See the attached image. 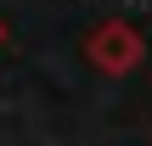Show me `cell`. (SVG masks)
I'll return each instance as SVG.
<instances>
[{
    "instance_id": "cell-1",
    "label": "cell",
    "mask_w": 152,
    "mask_h": 146,
    "mask_svg": "<svg viewBox=\"0 0 152 146\" xmlns=\"http://www.w3.org/2000/svg\"><path fill=\"white\" fill-rule=\"evenodd\" d=\"M90 62L102 68V73H130V68H141V56H147V39L130 28V23H102L96 34H90Z\"/></svg>"
},
{
    "instance_id": "cell-2",
    "label": "cell",
    "mask_w": 152,
    "mask_h": 146,
    "mask_svg": "<svg viewBox=\"0 0 152 146\" xmlns=\"http://www.w3.org/2000/svg\"><path fill=\"white\" fill-rule=\"evenodd\" d=\"M0 39H6V34H0Z\"/></svg>"
}]
</instances>
